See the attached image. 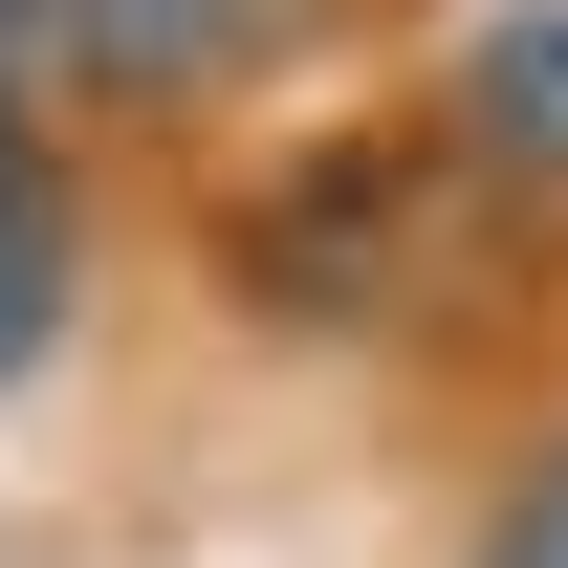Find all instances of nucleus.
<instances>
[{
    "label": "nucleus",
    "mask_w": 568,
    "mask_h": 568,
    "mask_svg": "<svg viewBox=\"0 0 568 568\" xmlns=\"http://www.w3.org/2000/svg\"><path fill=\"white\" fill-rule=\"evenodd\" d=\"M459 568H568V416L525 437V459H503V503L459 525Z\"/></svg>",
    "instance_id": "5"
},
{
    "label": "nucleus",
    "mask_w": 568,
    "mask_h": 568,
    "mask_svg": "<svg viewBox=\"0 0 568 568\" xmlns=\"http://www.w3.org/2000/svg\"><path fill=\"white\" fill-rule=\"evenodd\" d=\"M284 44V0H44V88L67 110H219Z\"/></svg>",
    "instance_id": "2"
},
{
    "label": "nucleus",
    "mask_w": 568,
    "mask_h": 568,
    "mask_svg": "<svg viewBox=\"0 0 568 568\" xmlns=\"http://www.w3.org/2000/svg\"><path fill=\"white\" fill-rule=\"evenodd\" d=\"M0 132H44V0H0Z\"/></svg>",
    "instance_id": "6"
},
{
    "label": "nucleus",
    "mask_w": 568,
    "mask_h": 568,
    "mask_svg": "<svg viewBox=\"0 0 568 568\" xmlns=\"http://www.w3.org/2000/svg\"><path fill=\"white\" fill-rule=\"evenodd\" d=\"M219 263H241L263 328H372V306L416 284V153H306V175H263V197L219 219Z\"/></svg>",
    "instance_id": "1"
},
{
    "label": "nucleus",
    "mask_w": 568,
    "mask_h": 568,
    "mask_svg": "<svg viewBox=\"0 0 568 568\" xmlns=\"http://www.w3.org/2000/svg\"><path fill=\"white\" fill-rule=\"evenodd\" d=\"M67 328H88V175L44 132H0V394L67 372Z\"/></svg>",
    "instance_id": "4"
},
{
    "label": "nucleus",
    "mask_w": 568,
    "mask_h": 568,
    "mask_svg": "<svg viewBox=\"0 0 568 568\" xmlns=\"http://www.w3.org/2000/svg\"><path fill=\"white\" fill-rule=\"evenodd\" d=\"M437 153L503 197H568V0H481L437 44Z\"/></svg>",
    "instance_id": "3"
}]
</instances>
